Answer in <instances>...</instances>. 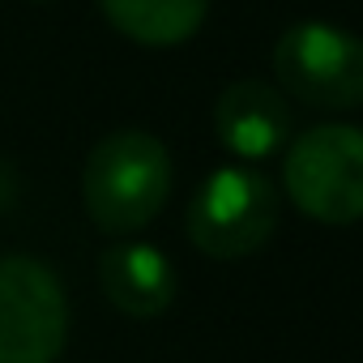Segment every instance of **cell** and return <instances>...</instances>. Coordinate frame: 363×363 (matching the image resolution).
Masks as SVG:
<instances>
[{
  "mask_svg": "<svg viewBox=\"0 0 363 363\" xmlns=\"http://www.w3.org/2000/svg\"><path fill=\"white\" fill-rule=\"evenodd\" d=\"M171 197V154L154 133H107L82 167V201L99 231L133 235L150 227Z\"/></svg>",
  "mask_w": 363,
  "mask_h": 363,
  "instance_id": "cell-1",
  "label": "cell"
},
{
  "mask_svg": "<svg viewBox=\"0 0 363 363\" xmlns=\"http://www.w3.org/2000/svg\"><path fill=\"white\" fill-rule=\"evenodd\" d=\"M282 189L299 214L325 227L363 218V128L316 124L299 133L282 158Z\"/></svg>",
  "mask_w": 363,
  "mask_h": 363,
  "instance_id": "cell-2",
  "label": "cell"
},
{
  "mask_svg": "<svg viewBox=\"0 0 363 363\" xmlns=\"http://www.w3.org/2000/svg\"><path fill=\"white\" fill-rule=\"evenodd\" d=\"M278 90L316 111L363 107V39L333 22H295L274 43Z\"/></svg>",
  "mask_w": 363,
  "mask_h": 363,
  "instance_id": "cell-3",
  "label": "cell"
},
{
  "mask_svg": "<svg viewBox=\"0 0 363 363\" xmlns=\"http://www.w3.org/2000/svg\"><path fill=\"white\" fill-rule=\"evenodd\" d=\"M278 227V193L252 167H218L189 206V240L214 261H240L269 244Z\"/></svg>",
  "mask_w": 363,
  "mask_h": 363,
  "instance_id": "cell-4",
  "label": "cell"
},
{
  "mask_svg": "<svg viewBox=\"0 0 363 363\" xmlns=\"http://www.w3.org/2000/svg\"><path fill=\"white\" fill-rule=\"evenodd\" d=\"M69 337V299L52 265L0 257V363H52Z\"/></svg>",
  "mask_w": 363,
  "mask_h": 363,
  "instance_id": "cell-5",
  "label": "cell"
},
{
  "mask_svg": "<svg viewBox=\"0 0 363 363\" xmlns=\"http://www.w3.org/2000/svg\"><path fill=\"white\" fill-rule=\"evenodd\" d=\"M214 133L231 154L248 162L274 158L291 141V103L269 82H231L214 103Z\"/></svg>",
  "mask_w": 363,
  "mask_h": 363,
  "instance_id": "cell-6",
  "label": "cell"
},
{
  "mask_svg": "<svg viewBox=\"0 0 363 363\" xmlns=\"http://www.w3.org/2000/svg\"><path fill=\"white\" fill-rule=\"evenodd\" d=\"M99 282L124 316H162L175 299V265L154 244H116L99 261Z\"/></svg>",
  "mask_w": 363,
  "mask_h": 363,
  "instance_id": "cell-7",
  "label": "cell"
},
{
  "mask_svg": "<svg viewBox=\"0 0 363 363\" xmlns=\"http://www.w3.org/2000/svg\"><path fill=\"white\" fill-rule=\"evenodd\" d=\"M103 18L141 48L189 43L210 13V0H99Z\"/></svg>",
  "mask_w": 363,
  "mask_h": 363,
  "instance_id": "cell-8",
  "label": "cell"
},
{
  "mask_svg": "<svg viewBox=\"0 0 363 363\" xmlns=\"http://www.w3.org/2000/svg\"><path fill=\"white\" fill-rule=\"evenodd\" d=\"M18 193H22V179H18L13 162H5V158H0V214H5V210L18 201Z\"/></svg>",
  "mask_w": 363,
  "mask_h": 363,
  "instance_id": "cell-9",
  "label": "cell"
}]
</instances>
